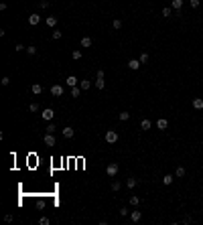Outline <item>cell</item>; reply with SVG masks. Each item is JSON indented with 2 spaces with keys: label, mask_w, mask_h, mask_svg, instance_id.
Segmentation results:
<instances>
[{
  "label": "cell",
  "mask_w": 203,
  "mask_h": 225,
  "mask_svg": "<svg viewBox=\"0 0 203 225\" xmlns=\"http://www.w3.org/2000/svg\"><path fill=\"white\" fill-rule=\"evenodd\" d=\"M104 140L108 142V144H116L118 142V132L116 130H108V132L104 134Z\"/></svg>",
  "instance_id": "cell-1"
},
{
  "label": "cell",
  "mask_w": 203,
  "mask_h": 225,
  "mask_svg": "<svg viewBox=\"0 0 203 225\" xmlns=\"http://www.w3.org/2000/svg\"><path fill=\"white\" fill-rule=\"evenodd\" d=\"M118 170H120V166L116 164V162H110L108 166H106V175L110 176V178H114V176L118 175Z\"/></svg>",
  "instance_id": "cell-2"
},
{
  "label": "cell",
  "mask_w": 203,
  "mask_h": 225,
  "mask_svg": "<svg viewBox=\"0 0 203 225\" xmlns=\"http://www.w3.org/2000/svg\"><path fill=\"white\" fill-rule=\"evenodd\" d=\"M41 118L45 120V122H51V120L55 118V110H53V108H45L41 112Z\"/></svg>",
  "instance_id": "cell-3"
},
{
  "label": "cell",
  "mask_w": 203,
  "mask_h": 225,
  "mask_svg": "<svg viewBox=\"0 0 203 225\" xmlns=\"http://www.w3.org/2000/svg\"><path fill=\"white\" fill-rule=\"evenodd\" d=\"M104 77H106V75H104V71H98V75H95V87H98V89H104V87H106V81H104Z\"/></svg>",
  "instance_id": "cell-4"
},
{
  "label": "cell",
  "mask_w": 203,
  "mask_h": 225,
  "mask_svg": "<svg viewBox=\"0 0 203 225\" xmlns=\"http://www.w3.org/2000/svg\"><path fill=\"white\" fill-rule=\"evenodd\" d=\"M43 142H45V146H55L57 144V140H55V136L49 132H45V136H43Z\"/></svg>",
  "instance_id": "cell-5"
},
{
  "label": "cell",
  "mask_w": 203,
  "mask_h": 225,
  "mask_svg": "<svg viewBox=\"0 0 203 225\" xmlns=\"http://www.w3.org/2000/svg\"><path fill=\"white\" fill-rule=\"evenodd\" d=\"M51 93H53L55 98H61V95L65 93V89H63V85H53V87H51Z\"/></svg>",
  "instance_id": "cell-6"
},
{
  "label": "cell",
  "mask_w": 203,
  "mask_h": 225,
  "mask_svg": "<svg viewBox=\"0 0 203 225\" xmlns=\"http://www.w3.org/2000/svg\"><path fill=\"white\" fill-rule=\"evenodd\" d=\"M183 4H185V0H173V2H171V8L175 10V12H179V10L183 8Z\"/></svg>",
  "instance_id": "cell-7"
},
{
  "label": "cell",
  "mask_w": 203,
  "mask_h": 225,
  "mask_svg": "<svg viewBox=\"0 0 203 225\" xmlns=\"http://www.w3.org/2000/svg\"><path fill=\"white\" fill-rule=\"evenodd\" d=\"M140 65H142V63H140L138 59H130V61H128V69H132V71L140 69Z\"/></svg>",
  "instance_id": "cell-8"
},
{
  "label": "cell",
  "mask_w": 203,
  "mask_h": 225,
  "mask_svg": "<svg viewBox=\"0 0 203 225\" xmlns=\"http://www.w3.org/2000/svg\"><path fill=\"white\" fill-rule=\"evenodd\" d=\"M61 134H63L65 138H73V134H75V130H73L71 126H65V128L61 130Z\"/></svg>",
  "instance_id": "cell-9"
},
{
  "label": "cell",
  "mask_w": 203,
  "mask_h": 225,
  "mask_svg": "<svg viewBox=\"0 0 203 225\" xmlns=\"http://www.w3.org/2000/svg\"><path fill=\"white\" fill-rule=\"evenodd\" d=\"M39 22H41V16H39L37 12L29 16V25H31V26H37V25H39Z\"/></svg>",
  "instance_id": "cell-10"
},
{
  "label": "cell",
  "mask_w": 203,
  "mask_h": 225,
  "mask_svg": "<svg viewBox=\"0 0 203 225\" xmlns=\"http://www.w3.org/2000/svg\"><path fill=\"white\" fill-rule=\"evenodd\" d=\"M156 128H159V130H167V128H169V122H167L165 118H161V120H156Z\"/></svg>",
  "instance_id": "cell-11"
},
{
  "label": "cell",
  "mask_w": 203,
  "mask_h": 225,
  "mask_svg": "<svg viewBox=\"0 0 203 225\" xmlns=\"http://www.w3.org/2000/svg\"><path fill=\"white\" fill-rule=\"evenodd\" d=\"M130 219H132L134 223H138V221L142 219V211H132V213H130Z\"/></svg>",
  "instance_id": "cell-12"
},
{
  "label": "cell",
  "mask_w": 203,
  "mask_h": 225,
  "mask_svg": "<svg viewBox=\"0 0 203 225\" xmlns=\"http://www.w3.org/2000/svg\"><path fill=\"white\" fill-rule=\"evenodd\" d=\"M45 22H47V26L55 28V26H57V16H47L45 18Z\"/></svg>",
  "instance_id": "cell-13"
},
{
  "label": "cell",
  "mask_w": 203,
  "mask_h": 225,
  "mask_svg": "<svg viewBox=\"0 0 203 225\" xmlns=\"http://www.w3.org/2000/svg\"><path fill=\"white\" fill-rule=\"evenodd\" d=\"M92 45H93V39H92V37H83V39H81V47H83V49L92 47Z\"/></svg>",
  "instance_id": "cell-14"
},
{
  "label": "cell",
  "mask_w": 203,
  "mask_h": 225,
  "mask_svg": "<svg viewBox=\"0 0 203 225\" xmlns=\"http://www.w3.org/2000/svg\"><path fill=\"white\" fill-rule=\"evenodd\" d=\"M191 104H193L195 110H203V100H201V98H193V101H191Z\"/></svg>",
  "instance_id": "cell-15"
},
{
  "label": "cell",
  "mask_w": 203,
  "mask_h": 225,
  "mask_svg": "<svg viewBox=\"0 0 203 225\" xmlns=\"http://www.w3.org/2000/svg\"><path fill=\"white\" fill-rule=\"evenodd\" d=\"M150 126H152V122L148 120V118H144V120H140V128H142V130H150Z\"/></svg>",
  "instance_id": "cell-16"
},
{
  "label": "cell",
  "mask_w": 203,
  "mask_h": 225,
  "mask_svg": "<svg viewBox=\"0 0 203 225\" xmlns=\"http://www.w3.org/2000/svg\"><path fill=\"white\" fill-rule=\"evenodd\" d=\"M65 81H67V85H69V87H75V85H77V77H75V75H69V77L65 79Z\"/></svg>",
  "instance_id": "cell-17"
},
{
  "label": "cell",
  "mask_w": 203,
  "mask_h": 225,
  "mask_svg": "<svg viewBox=\"0 0 203 225\" xmlns=\"http://www.w3.org/2000/svg\"><path fill=\"white\" fill-rule=\"evenodd\" d=\"M136 184H138V181H136L134 176H130V178H126V187H128V189H134Z\"/></svg>",
  "instance_id": "cell-18"
},
{
  "label": "cell",
  "mask_w": 203,
  "mask_h": 225,
  "mask_svg": "<svg viewBox=\"0 0 203 225\" xmlns=\"http://www.w3.org/2000/svg\"><path fill=\"white\" fill-rule=\"evenodd\" d=\"M171 14H173V8H171V6H167V8L161 10V16H162V18H169Z\"/></svg>",
  "instance_id": "cell-19"
},
{
  "label": "cell",
  "mask_w": 203,
  "mask_h": 225,
  "mask_svg": "<svg viewBox=\"0 0 203 225\" xmlns=\"http://www.w3.org/2000/svg\"><path fill=\"white\" fill-rule=\"evenodd\" d=\"M118 120H120V122H128V120H130V114H128V112H120Z\"/></svg>",
  "instance_id": "cell-20"
},
{
  "label": "cell",
  "mask_w": 203,
  "mask_h": 225,
  "mask_svg": "<svg viewBox=\"0 0 203 225\" xmlns=\"http://www.w3.org/2000/svg\"><path fill=\"white\" fill-rule=\"evenodd\" d=\"M79 87H81V89H89V87H92V81H89V79H81Z\"/></svg>",
  "instance_id": "cell-21"
},
{
  "label": "cell",
  "mask_w": 203,
  "mask_h": 225,
  "mask_svg": "<svg viewBox=\"0 0 203 225\" xmlns=\"http://www.w3.org/2000/svg\"><path fill=\"white\" fill-rule=\"evenodd\" d=\"M79 95H81V87H71V98H79Z\"/></svg>",
  "instance_id": "cell-22"
},
{
  "label": "cell",
  "mask_w": 203,
  "mask_h": 225,
  "mask_svg": "<svg viewBox=\"0 0 203 225\" xmlns=\"http://www.w3.org/2000/svg\"><path fill=\"white\" fill-rule=\"evenodd\" d=\"M173 181H175V176H173V175H165V176H162V183H165V184H173Z\"/></svg>",
  "instance_id": "cell-23"
},
{
  "label": "cell",
  "mask_w": 203,
  "mask_h": 225,
  "mask_svg": "<svg viewBox=\"0 0 203 225\" xmlns=\"http://www.w3.org/2000/svg\"><path fill=\"white\" fill-rule=\"evenodd\" d=\"M31 92H33L35 95H39V93H43V87H41V85H39V83H35L33 87H31Z\"/></svg>",
  "instance_id": "cell-24"
},
{
  "label": "cell",
  "mask_w": 203,
  "mask_h": 225,
  "mask_svg": "<svg viewBox=\"0 0 203 225\" xmlns=\"http://www.w3.org/2000/svg\"><path fill=\"white\" fill-rule=\"evenodd\" d=\"M130 205H132V207H138V205H140V197H130Z\"/></svg>",
  "instance_id": "cell-25"
},
{
  "label": "cell",
  "mask_w": 203,
  "mask_h": 225,
  "mask_svg": "<svg viewBox=\"0 0 203 225\" xmlns=\"http://www.w3.org/2000/svg\"><path fill=\"white\" fill-rule=\"evenodd\" d=\"M55 130H57V126L53 124V122H49V124H47V128H45V132H49V134H53Z\"/></svg>",
  "instance_id": "cell-26"
},
{
  "label": "cell",
  "mask_w": 203,
  "mask_h": 225,
  "mask_svg": "<svg viewBox=\"0 0 203 225\" xmlns=\"http://www.w3.org/2000/svg\"><path fill=\"white\" fill-rule=\"evenodd\" d=\"M148 59H150V57H148V53H140V57H138V61H140V63L144 65V63H148Z\"/></svg>",
  "instance_id": "cell-27"
},
{
  "label": "cell",
  "mask_w": 203,
  "mask_h": 225,
  "mask_svg": "<svg viewBox=\"0 0 203 225\" xmlns=\"http://www.w3.org/2000/svg\"><path fill=\"white\" fill-rule=\"evenodd\" d=\"M26 55H31V57H33V55H35V53H37V47H33V45H29V47H26Z\"/></svg>",
  "instance_id": "cell-28"
},
{
  "label": "cell",
  "mask_w": 203,
  "mask_h": 225,
  "mask_svg": "<svg viewBox=\"0 0 203 225\" xmlns=\"http://www.w3.org/2000/svg\"><path fill=\"white\" fill-rule=\"evenodd\" d=\"M112 26H114V31H120V28H122V20H120V18H116V20L112 22Z\"/></svg>",
  "instance_id": "cell-29"
},
{
  "label": "cell",
  "mask_w": 203,
  "mask_h": 225,
  "mask_svg": "<svg viewBox=\"0 0 203 225\" xmlns=\"http://www.w3.org/2000/svg\"><path fill=\"white\" fill-rule=\"evenodd\" d=\"M120 189H122V184H120V181H114V183H112V191H114V193H118Z\"/></svg>",
  "instance_id": "cell-30"
},
{
  "label": "cell",
  "mask_w": 203,
  "mask_h": 225,
  "mask_svg": "<svg viewBox=\"0 0 203 225\" xmlns=\"http://www.w3.org/2000/svg\"><path fill=\"white\" fill-rule=\"evenodd\" d=\"M71 57L75 59V61H79V59H81V51H79V49H75L73 53H71Z\"/></svg>",
  "instance_id": "cell-31"
},
{
  "label": "cell",
  "mask_w": 203,
  "mask_h": 225,
  "mask_svg": "<svg viewBox=\"0 0 203 225\" xmlns=\"http://www.w3.org/2000/svg\"><path fill=\"white\" fill-rule=\"evenodd\" d=\"M175 175H177L179 178H181V176H185V168H183V166H177V170H175Z\"/></svg>",
  "instance_id": "cell-32"
},
{
  "label": "cell",
  "mask_w": 203,
  "mask_h": 225,
  "mask_svg": "<svg viewBox=\"0 0 203 225\" xmlns=\"http://www.w3.org/2000/svg\"><path fill=\"white\" fill-rule=\"evenodd\" d=\"M29 112H39V104H29Z\"/></svg>",
  "instance_id": "cell-33"
},
{
  "label": "cell",
  "mask_w": 203,
  "mask_h": 225,
  "mask_svg": "<svg viewBox=\"0 0 203 225\" xmlns=\"http://www.w3.org/2000/svg\"><path fill=\"white\" fill-rule=\"evenodd\" d=\"M51 37H53V39H55V41H59V39H61V31H57V28H55V31H53V34H51Z\"/></svg>",
  "instance_id": "cell-34"
},
{
  "label": "cell",
  "mask_w": 203,
  "mask_h": 225,
  "mask_svg": "<svg viewBox=\"0 0 203 225\" xmlns=\"http://www.w3.org/2000/svg\"><path fill=\"white\" fill-rule=\"evenodd\" d=\"M47 6H49V0H41L39 2V8H47Z\"/></svg>",
  "instance_id": "cell-35"
},
{
  "label": "cell",
  "mask_w": 203,
  "mask_h": 225,
  "mask_svg": "<svg viewBox=\"0 0 203 225\" xmlns=\"http://www.w3.org/2000/svg\"><path fill=\"white\" fill-rule=\"evenodd\" d=\"M189 2H191V8H197L201 4V0H189Z\"/></svg>",
  "instance_id": "cell-36"
},
{
  "label": "cell",
  "mask_w": 203,
  "mask_h": 225,
  "mask_svg": "<svg viewBox=\"0 0 203 225\" xmlns=\"http://www.w3.org/2000/svg\"><path fill=\"white\" fill-rule=\"evenodd\" d=\"M0 83H2V85H8V83H10V77H8V75H4V77H2V81H0Z\"/></svg>",
  "instance_id": "cell-37"
},
{
  "label": "cell",
  "mask_w": 203,
  "mask_h": 225,
  "mask_svg": "<svg viewBox=\"0 0 203 225\" xmlns=\"http://www.w3.org/2000/svg\"><path fill=\"white\" fill-rule=\"evenodd\" d=\"M39 223H41V225H49V219H47V217H41V219H39Z\"/></svg>",
  "instance_id": "cell-38"
},
{
  "label": "cell",
  "mask_w": 203,
  "mask_h": 225,
  "mask_svg": "<svg viewBox=\"0 0 203 225\" xmlns=\"http://www.w3.org/2000/svg\"><path fill=\"white\" fill-rule=\"evenodd\" d=\"M25 49H26V47H25V45H23V43H18L17 47H14V51H25Z\"/></svg>",
  "instance_id": "cell-39"
}]
</instances>
